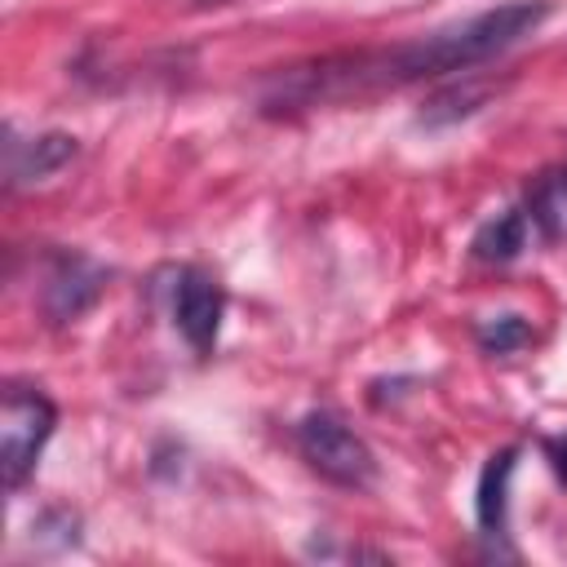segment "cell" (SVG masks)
Returning <instances> with one entry per match:
<instances>
[{"label":"cell","instance_id":"30bf717a","mask_svg":"<svg viewBox=\"0 0 567 567\" xmlns=\"http://www.w3.org/2000/svg\"><path fill=\"white\" fill-rule=\"evenodd\" d=\"M487 93H492V89L478 84L474 71H461V84H447V89H439V93L425 102L421 124H452V120H461V115H474Z\"/></svg>","mask_w":567,"mask_h":567},{"label":"cell","instance_id":"8992f818","mask_svg":"<svg viewBox=\"0 0 567 567\" xmlns=\"http://www.w3.org/2000/svg\"><path fill=\"white\" fill-rule=\"evenodd\" d=\"M518 470V447H501L483 461L478 474V492H474V514H478V532L487 540H501L509 527V478Z\"/></svg>","mask_w":567,"mask_h":567},{"label":"cell","instance_id":"7c38bea8","mask_svg":"<svg viewBox=\"0 0 567 567\" xmlns=\"http://www.w3.org/2000/svg\"><path fill=\"white\" fill-rule=\"evenodd\" d=\"M545 456H549L554 474L567 483V434H558V439H545Z\"/></svg>","mask_w":567,"mask_h":567},{"label":"cell","instance_id":"7a4b0ae2","mask_svg":"<svg viewBox=\"0 0 567 567\" xmlns=\"http://www.w3.org/2000/svg\"><path fill=\"white\" fill-rule=\"evenodd\" d=\"M58 425V408L49 394H40L35 385H4V403H0V470H4V487L18 492L31 474L35 461L44 452V443L53 439Z\"/></svg>","mask_w":567,"mask_h":567},{"label":"cell","instance_id":"6da1fadb","mask_svg":"<svg viewBox=\"0 0 567 567\" xmlns=\"http://www.w3.org/2000/svg\"><path fill=\"white\" fill-rule=\"evenodd\" d=\"M545 18H549L545 0H509V4L483 9L465 22L439 27L430 35H416V40H403L390 49H359V53L297 62L266 80L261 111L288 115V111H306V106H328V102H350L363 93L399 89L412 80L461 75V71H474V66L501 58L505 49H514Z\"/></svg>","mask_w":567,"mask_h":567},{"label":"cell","instance_id":"9c48e42d","mask_svg":"<svg viewBox=\"0 0 567 567\" xmlns=\"http://www.w3.org/2000/svg\"><path fill=\"white\" fill-rule=\"evenodd\" d=\"M527 235H532V221H527V213H523V208H505V213L487 217V221L474 230V239H470V252H474V261H487V266H505V261H514V257L527 248Z\"/></svg>","mask_w":567,"mask_h":567},{"label":"cell","instance_id":"ba28073f","mask_svg":"<svg viewBox=\"0 0 567 567\" xmlns=\"http://www.w3.org/2000/svg\"><path fill=\"white\" fill-rule=\"evenodd\" d=\"M523 213L545 244L567 239V168H545L540 177H532Z\"/></svg>","mask_w":567,"mask_h":567},{"label":"cell","instance_id":"5b68a950","mask_svg":"<svg viewBox=\"0 0 567 567\" xmlns=\"http://www.w3.org/2000/svg\"><path fill=\"white\" fill-rule=\"evenodd\" d=\"M106 288V270L84 257V252H58L44 270V288H40V310L49 315V323H71L80 319Z\"/></svg>","mask_w":567,"mask_h":567},{"label":"cell","instance_id":"3957f363","mask_svg":"<svg viewBox=\"0 0 567 567\" xmlns=\"http://www.w3.org/2000/svg\"><path fill=\"white\" fill-rule=\"evenodd\" d=\"M297 447H301V456H306V465L319 474V478H328V483H337V487H368L372 478H377V456H372V447L337 416V412H306L301 421H297Z\"/></svg>","mask_w":567,"mask_h":567},{"label":"cell","instance_id":"277c9868","mask_svg":"<svg viewBox=\"0 0 567 567\" xmlns=\"http://www.w3.org/2000/svg\"><path fill=\"white\" fill-rule=\"evenodd\" d=\"M168 306H173V323L186 337V346L195 354H213L217 332H221V315H226L221 284L199 266H182V270H173Z\"/></svg>","mask_w":567,"mask_h":567},{"label":"cell","instance_id":"52a82bcc","mask_svg":"<svg viewBox=\"0 0 567 567\" xmlns=\"http://www.w3.org/2000/svg\"><path fill=\"white\" fill-rule=\"evenodd\" d=\"M66 159H75V137L71 133H40L31 142H9V186L44 182Z\"/></svg>","mask_w":567,"mask_h":567},{"label":"cell","instance_id":"8fae6325","mask_svg":"<svg viewBox=\"0 0 567 567\" xmlns=\"http://www.w3.org/2000/svg\"><path fill=\"white\" fill-rule=\"evenodd\" d=\"M474 337H478V346H483L487 354H514V350H523V346L532 341V323H527L523 315L505 310V315L483 319V323L474 328Z\"/></svg>","mask_w":567,"mask_h":567},{"label":"cell","instance_id":"4fadbf2b","mask_svg":"<svg viewBox=\"0 0 567 567\" xmlns=\"http://www.w3.org/2000/svg\"><path fill=\"white\" fill-rule=\"evenodd\" d=\"M204 4H217V0H204Z\"/></svg>","mask_w":567,"mask_h":567}]
</instances>
